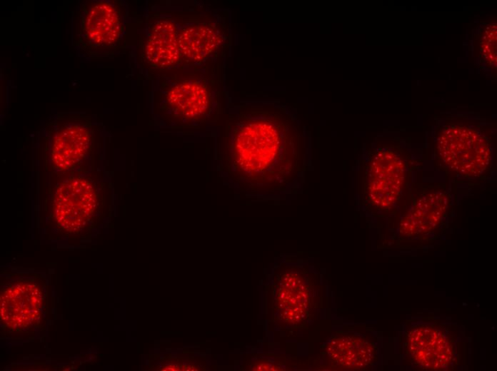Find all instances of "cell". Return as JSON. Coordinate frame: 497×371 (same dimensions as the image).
Returning <instances> with one entry per match:
<instances>
[{
  "label": "cell",
  "mask_w": 497,
  "mask_h": 371,
  "mask_svg": "<svg viewBox=\"0 0 497 371\" xmlns=\"http://www.w3.org/2000/svg\"><path fill=\"white\" fill-rule=\"evenodd\" d=\"M326 353L332 364L348 370L366 369L374 362L376 358L374 345L364 337L353 334L333 337Z\"/></svg>",
  "instance_id": "cell-11"
},
{
  "label": "cell",
  "mask_w": 497,
  "mask_h": 371,
  "mask_svg": "<svg viewBox=\"0 0 497 371\" xmlns=\"http://www.w3.org/2000/svg\"><path fill=\"white\" fill-rule=\"evenodd\" d=\"M406 350L411 362L426 370H442L454 362V339L437 324H421L406 334Z\"/></svg>",
  "instance_id": "cell-10"
},
{
  "label": "cell",
  "mask_w": 497,
  "mask_h": 371,
  "mask_svg": "<svg viewBox=\"0 0 497 371\" xmlns=\"http://www.w3.org/2000/svg\"><path fill=\"white\" fill-rule=\"evenodd\" d=\"M216 123L219 170L231 188L258 197H286L298 188L310 140L288 108L263 101L229 104Z\"/></svg>",
  "instance_id": "cell-1"
},
{
  "label": "cell",
  "mask_w": 497,
  "mask_h": 371,
  "mask_svg": "<svg viewBox=\"0 0 497 371\" xmlns=\"http://www.w3.org/2000/svg\"><path fill=\"white\" fill-rule=\"evenodd\" d=\"M406 165L401 155L391 148H380L366 167L364 196L374 208L391 207L399 198L405 181Z\"/></svg>",
  "instance_id": "cell-7"
},
{
  "label": "cell",
  "mask_w": 497,
  "mask_h": 371,
  "mask_svg": "<svg viewBox=\"0 0 497 371\" xmlns=\"http://www.w3.org/2000/svg\"><path fill=\"white\" fill-rule=\"evenodd\" d=\"M497 29L496 24H488L480 39V50L485 61L491 66L496 64Z\"/></svg>",
  "instance_id": "cell-14"
},
{
  "label": "cell",
  "mask_w": 497,
  "mask_h": 371,
  "mask_svg": "<svg viewBox=\"0 0 497 371\" xmlns=\"http://www.w3.org/2000/svg\"><path fill=\"white\" fill-rule=\"evenodd\" d=\"M179 23L174 8L150 14L142 44V57L154 70L175 68L179 61Z\"/></svg>",
  "instance_id": "cell-9"
},
{
  "label": "cell",
  "mask_w": 497,
  "mask_h": 371,
  "mask_svg": "<svg viewBox=\"0 0 497 371\" xmlns=\"http://www.w3.org/2000/svg\"><path fill=\"white\" fill-rule=\"evenodd\" d=\"M221 61L156 70L153 101L161 126L194 129L216 123L221 111Z\"/></svg>",
  "instance_id": "cell-2"
},
{
  "label": "cell",
  "mask_w": 497,
  "mask_h": 371,
  "mask_svg": "<svg viewBox=\"0 0 497 371\" xmlns=\"http://www.w3.org/2000/svg\"><path fill=\"white\" fill-rule=\"evenodd\" d=\"M100 190L89 177L77 175L59 183L53 195V210L59 225L69 231L83 228L100 206Z\"/></svg>",
  "instance_id": "cell-6"
},
{
  "label": "cell",
  "mask_w": 497,
  "mask_h": 371,
  "mask_svg": "<svg viewBox=\"0 0 497 371\" xmlns=\"http://www.w3.org/2000/svg\"><path fill=\"white\" fill-rule=\"evenodd\" d=\"M293 271V282H291L288 271L285 273L288 280V283L284 282V300H286V305L284 311H291L290 319L292 322H299L304 317L306 312L307 302L309 298L308 288L306 286V283H298L301 273Z\"/></svg>",
  "instance_id": "cell-13"
},
{
  "label": "cell",
  "mask_w": 497,
  "mask_h": 371,
  "mask_svg": "<svg viewBox=\"0 0 497 371\" xmlns=\"http://www.w3.org/2000/svg\"><path fill=\"white\" fill-rule=\"evenodd\" d=\"M176 9L179 23L177 66H200L221 56L229 31L224 11L199 3L187 8L176 6Z\"/></svg>",
  "instance_id": "cell-3"
},
{
  "label": "cell",
  "mask_w": 497,
  "mask_h": 371,
  "mask_svg": "<svg viewBox=\"0 0 497 371\" xmlns=\"http://www.w3.org/2000/svg\"><path fill=\"white\" fill-rule=\"evenodd\" d=\"M92 133L83 118H67L57 123L51 133L49 158L53 168L68 172L76 169L90 156Z\"/></svg>",
  "instance_id": "cell-8"
},
{
  "label": "cell",
  "mask_w": 497,
  "mask_h": 371,
  "mask_svg": "<svg viewBox=\"0 0 497 371\" xmlns=\"http://www.w3.org/2000/svg\"><path fill=\"white\" fill-rule=\"evenodd\" d=\"M117 1H88L78 18L77 45L90 56L113 54L125 31L126 8Z\"/></svg>",
  "instance_id": "cell-4"
},
{
  "label": "cell",
  "mask_w": 497,
  "mask_h": 371,
  "mask_svg": "<svg viewBox=\"0 0 497 371\" xmlns=\"http://www.w3.org/2000/svg\"><path fill=\"white\" fill-rule=\"evenodd\" d=\"M436 151L443 164L461 176L481 175L490 163L488 140L469 126L444 127L437 137Z\"/></svg>",
  "instance_id": "cell-5"
},
{
  "label": "cell",
  "mask_w": 497,
  "mask_h": 371,
  "mask_svg": "<svg viewBox=\"0 0 497 371\" xmlns=\"http://www.w3.org/2000/svg\"><path fill=\"white\" fill-rule=\"evenodd\" d=\"M403 217L401 232L408 235L430 231L438 225L448 208L446 196L441 191L423 195Z\"/></svg>",
  "instance_id": "cell-12"
}]
</instances>
